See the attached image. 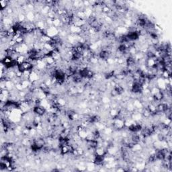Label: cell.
Listing matches in <instances>:
<instances>
[{"label":"cell","mask_w":172,"mask_h":172,"mask_svg":"<svg viewBox=\"0 0 172 172\" xmlns=\"http://www.w3.org/2000/svg\"><path fill=\"white\" fill-rule=\"evenodd\" d=\"M33 113L35 114L37 116L39 117H42L44 116L46 112V109L45 106H36L33 108Z\"/></svg>","instance_id":"1"}]
</instances>
